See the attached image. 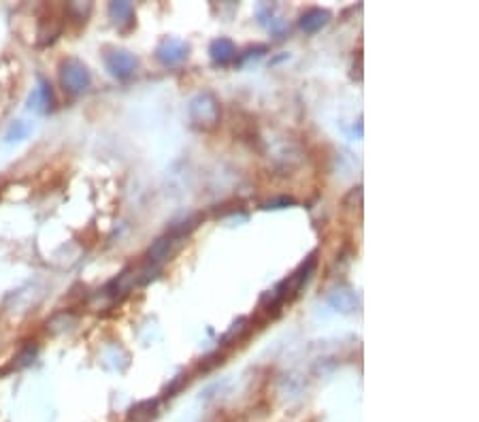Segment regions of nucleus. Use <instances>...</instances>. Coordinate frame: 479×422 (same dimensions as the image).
<instances>
[{
	"instance_id": "nucleus-1",
	"label": "nucleus",
	"mask_w": 479,
	"mask_h": 422,
	"mask_svg": "<svg viewBox=\"0 0 479 422\" xmlns=\"http://www.w3.org/2000/svg\"><path fill=\"white\" fill-rule=\"evenodd\" d=\"M60 83H62V87H64L66 94H71V97H77V94H81V92H85L90 87L92 77H90L87 66L81 60L66 58L60 64Z\"/></svg>"
},
{
	"instance_id": "nucleus-2",
	"label": "nucleus",
	"mask_w": 479,
	"mask_h": 422,
	"mask_svg": "<svg viewBox=\"0 0 479 422\" xmlns=\"http://www.w3.org/2000/svg\"><path fill=\"white\" fill-rule=\"evenodd\" d=\"M190 118L199 128L211 130L220 122V103L211 92H203L190 103Z\"/></svg>"
},
{
	"instance_id": "nucleus-3",
	"label": "nucleus",
	"mask_w": 479,
	"mask_h": 422,
	"mask_svg": "<svg viewBox=\"0 0 479 422\" xmlns=\"http://www.w3.org/2000/svg\"><path fill=\"white\" fill-rule=\"evenodd\" d=\"M105 62H107V69L111 71V75H115L120 79L130 77L136 69V58L128 52H122V50H113L111 54H107Z\"/></svg>"
},
{
	"instance_id": "nucleus-4",
	"label": "nucleus",
	"mask_w": 479,
	"mask_h": 422,
	"mask_svg": "<svg viewBox=\"0 0 479 422\" xmlns=\"http://www.w3.org/2000/svg\"><path fill=\"white\" fill-rule=\"evenodd\" d=\"M187 56V45L183 41L177 38H166L160 47H158V58L164 64H177Z\"/></svg>"
},
{
	"instance_id": "nucleus-5",
	"label": "nucleus",
	"mask_w": 479,
	"mask_h": 422,
	"mask_svg": "<svg viewBox=\"0 0 479 422\" xmlns=\"http://www.w3.org/2000/svg\"><path fill=\"white\" fill-rule=\"evenodd\" d=\"M156 414H158V399H145L130 407L128 420L130 422H152Z\"/></svg>"
},
{
	"instance_id": "nucleus-6",
	"label": "nucleus",
	"mask_w": 479,
	"mask_h": 422,
	"mask_svg": "<svg viewBox=\"0 0 479 422\" xmlns=\"http://www.w3.org/2000/svg\"><path fill=\"white\" fill-rule=\"evenodd\" d=\"M236 50H234V45L228 41V38H217L211 43V58L220 64H226L234 58Z\"/></svg>"
},
{
	"instance_id": "nucleus-7",
	"label": "nucleus",
	"mask_w": 479,
	"mask_h": 422,
	"mask_svg": "<svg viewBox=\"0 0 479 422\" xmlns=\"http://www.w3.org/2000/svg\"><path fill=\"white\" fill-rule=\"evenodd\" d=\"M328 17H330V15H328L326 11H322V9H311V11H307V13L303 15L301 28H303L305 32H317L322 26H326Z\"/></svg>"
},
{
	"instance_id": "nucleus-8",
	"label": "nucleus",
	"mask_w": 479,
	"mask_h": 422,
	"mask_svg": "<svg viewBox=\"0 0 479 422\" xmlns=\"http://www.w3.org/2000/svg\"><path fill=\"white\" fill-rule=\"evenodd\" d=\"M171 244H173V239H171V237H162V239H158V241L150 248V252H148L150 260H152V262H160V260H164V258L169 256V252H171Z\"/></svg>"
},
{
	"instance_id": "nucleus-9",
	"label": "nucleus",
	"mask_w": 479,
	"mask_h": 422,
	"mask_svg": "<svg viewBox=\"0 0 479 422\" xmlns=\"http://www.w3.org/2000/svg\"><path fill=\"white\" fill-rule=\"evenodd\" d=\"M109 13L115 22H126L132 17V5L130 3H111Z\"/></svg>"
},
{
	"instance_id": "nucleus-10",
	"label": "nucleus",
	"mask_w": 479,
	"mask_h": 422,
	"mask_svg": "<svg viewBox=\"0 0 479 422\" xmlns=\"http://www.w3.org/2000/svg\"><path fill=\"white\" fill-rule=\"evenodd\" d=\"M28 132H30V124L24 122V120H17L15 124H11V128L7 130L5 139L7 141H22V139L28 136Z\"/></svg>"
},
{
	"instance_id": "nucleus-11",
	"label": "nucleus",
	"mask_w": 479,
	"mask_h": 422,
	"mask_svg": "<svg viewBox=\"0 0 479 422\" xmlns=\"http://www.w3.org/2000/svg\"><path fill=\"white\" fill-rule=\"evenodd\" d=\"M222 363H224V354H222V352H215V354H211V356H207V358L201 360L199 371L207 373V371H211L213 367H217V365H222Z\"/></svg>"
},
{
	"instance_id": "nucleus-12",
	"label": "nucleus",
	"mask_w": 479,
	"mask_h": 422,
	"mask_svg": "<svg viewBox=\"0 0 479 422\" xmlns=\"http://www.w3.org/2000/svg\"><path fill=\"white\" fill-rule=\"evenodd\" d=\"M34 354H36V348L28 346V348H24V350L20 352V356H17L15 360H17V365H20V367H24V365H30V363H32Z\"/></svg>"
},
{
	"instance_id": "nucleus-13",
	"label": "nucleus",
	"mask_w": 479,
	"mask_h": 422,
	"mask_svg": "<svg viewBox=\"0 0 479 422\" xmlns=\"http://www.w3.org/2000/svg\"><path fill=\"white\" fill-rule=\"evenodd\" d=\"M294 203V199H290V197H283V199H277V201H271V203H266V207H277V205H292Z\"/></svg>"
}]
</instances>
